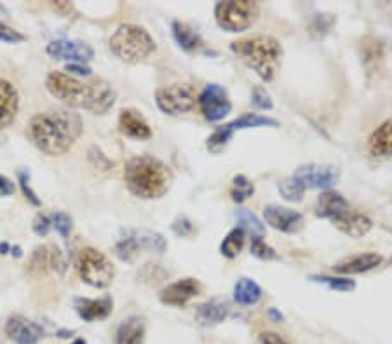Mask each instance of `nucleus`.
I'll list each match as a JSON object with an SVG mask.
<instances>
[{
  "instance_id": "1",
  "label": "nucleus",
  "mask_w": 392,
  "mask_h": 344,
  "mask_svg": "<svg viewBox=\"0 0 392 344\" xmlns=\"http://www.w3.org/2000/svg\"><path fill=\"white\" fill-rule=\"evenodd\" d=\"M82 120L77 114L66 110L46 111L32 118L28 134L38 150L47 155H63L82 134Z\"/></svg>"
},
{
  "instance_id": "2",
  "label": "nucleus",
  "mask_w": 392,
  "mask_h": 344,
  "mask_svg": "<svg viewBox=\"0 0 392 344\" xmlns=\"http://www.w3.org/2000/svg\"><path fill=\"white\" fill-rule=\"evenodd\" d=\"M126 185L133 195L140 198H160L171 186V170L159 159L149 155L134 157L126 163L124 170Z\"/></svg>"
},
{
  "instance_id": "3",
  "label": "nucleus",
  "mask_w": 392,
  "mask_h": 344,
  "mask_svg": "<svg viewBox=\"0 0 392 344\" xmlns=\"http://www.w3.org/2000/svg\"><path fill=\"white\" fill-rule=\"evenodd\" d=\"M234 54L244 61L249 68L258 73L265 82L272 80L281 68L282 46L279 40L269 35H255V37L241 38L230 46Z\"/></svg>"
},
{
  "instance_id": "4",
  "label": "nucleus",
  "mask_w": 392,
  "mask_h": 344,
  "mask_svg": "<svg viewBox=\"0 0 392 344\" xmlns=\"http://www.w3.org/2000/svg\"><path fill=\"white\" fill-rule=\"evenodd\" d=\"M110 49L121 61L140 63L156 51V42L145 28L138 25H121L110 37Z\"/></svg>"
},
{
  "instance_id": "5",
  "label": "nucleus",
  "mask_w": 392,
  "mask_h": 344,
  "mask_svg": "<svg viewBox=\"0 0 392 344\" xmlns=\"http://www.w3.org/2000/svg\"><path fill=\"white\" fill-rule=\"evenodd\" d=\"M77 269L80 278L96 289L108 287L115 276L114 265L108 261V257L93 247L80 250L77 257Z\"/></svg>"
},
{
  "instance_id": "6",
  "label": "nucleus",
  "mask_w": 392,
  "mask_h": 344,
  "mask_svg": "<svg viewBox=\"0 0 392 344\" xmlns=\"http://www.w3.org/2000/svg\"><path fill=\"white\" fill-rule=\"evenodd\" d=\"M258 14V5L247 0L220 2L215 8L217 23L227 31H244L252 27Z\"/></svg>"
},
{
  "instance_id": "7",
  "label": "nucleus",
  "mask_w": 392,
  "mask_h": 344,
  "mask_svg": "<svg viewBox=\"0 0 392 344\" xmlns=\"http://www.w3.org/2000/svg\"><path fill=\"white\" fill-rule=\"evenodd\" d=\"M46 88L56 99L73 108H84L89 101V83L79 82L73 77L61 72H53L47 75Z\"/></svg>"
},
{
  "instance_id": "8",
  "label": "nucleus",
  "mask_w": 392,
  "mask_h": 344,
  "mask_svg": "<svg viewBox=\"0 0 392 344\" xmlns=\"http://www.w3.org/2000/svg\"><path fill=\"white\" fill-rule=\"evenodd\" d=\"M156 101L164 114L183 115L194 108L195 89L188 83H171L157 91Z\"/></svg>"
},
{
  "instance_id": "9",
  "label": "nucleus",
  "mask_w": 392,
  "mask_h": 344,
  "mask_svg": "<svg viewBox=\"0 0 392 344\" xmlns=\"http://www.w3.org/2000/svg\"><path fill=\"white\" fill-rule=\"evenodd\" d=\"M300 189H330L340 179V170L335 166L307 163L300 166L291 176Z\"/></svg>"
},
{
  "instance_id": "10",
  "label": "nucleus",
  "mask_w": 392,
  "mask_h": 344,
  "mask_svg": "<svg viewBox=\"0 0 392 344\" xmlns=\"http://www.w3.org/2000/svg\"><path fill=\"white\" fill-rule=\"evenodd\" d=\"M199 105L204 114V117L210 122H218L230 114L232 103H230L229 94L218 83H210L208 88L199 96Z\"/></svg>"
},
{
  "instance_id": "11",
  "label": "nucleus",
  "mask_w": 392,
  "mask_h": 344,
  "mask_svg": "<svg viewBox=\"0 0 392 344\" xmlns=\"http://www.w3.org/2000/svg\"><path fill=\"white\" fill-rule=\"evenodd\" d=\"M263 216L274 230L282 231V233H298L305 224L300 212L281 207V205H267L263 209Z\"/></svg>"
},
{
  "instance_id": "12",
  "label": "nucleus",
  "mask_w": 392,
  "mask_h": 344,
  "mask_svg": "<svg viewBox=\"0 0 392 344\" xmlns=\"http://www.w3.org/2000/svg\"><path fill=\"white\" fill-rule=\"evenodd\" d=\"M5 334L16 344H37L42 339L44 330L23 315H12L5 323Z\"/></svg>"
},
{
  "instance_id": "13",
  "label": "nucleus",
  "mask_w": 392,
  "mask_h": 344,
  "mask_svg": "<svg viewBox=\"0 0 392 344\" xmlns=\"http://www.w3.org/2000/svg\"><path fill=\"white\" fill-rule=\"evenodd\" d=\"M47 54L54 59H70L75 63H86L95 57V51L80 40H53L47 46Z\"/></svg>"
},
{
  "instance_id": "14",
  "label": "nucleus",
  "mask_w": 392,
  "mask_h": 344,
  "mask_svg": "<svg viewBox=\"0 0 392 344\" xmlns=\"http://www.w3.org/2000/svg\"><path fill=\"white\" fill-rule=\"evenodd\" d=\"M199 292H201V284L195 278H182L160 291V301L168 306H183Z\"/></svg>"
},
{
  "instance_id": "15",
  "label": "nucleus",
  "mask_w": 392,
  "mask_h": 344,
  "mask_svg": "<svg viewBox=\"0 0 392 344\" xmlns=\"http://www.w3.org/2000/svg\"><path fill=\"white\" fill-rule=\"evenodd\" d=\"M115 98H117V94H115L110 83H107L105 80H95V82L89 83V101L86 110L98 115L107 114L114 106Z\"/></svg>"
},
{
  "instance_id": "16",
  "label": "nucleus",
  "mask_w": 392,
  "mask_h": 344,
  "mask_svg": "<svg viewBox=\"0 0 392 344\" xmlns=\"http://www.w3.org/2000/svg\"><path fill=\"white\" fill-rule=\"evenodd\" d=\"M332 221L342 233L349 235L352 239H361V237L368 235L371 226H373L368 216H365L361 212L350 211V209L347 212H343V214H340V216L333 217Z\"/></svg>"
},
{
  "instance_id": "17",
  "label": "nucleus",
  "mask_w": 392,
  "mask_h": 344,
  "mask_svg": "<svg viewBox=\"0 0 392 344\" xmlns=\"http://www.w3.org/2000/svg\"><path fill=\"white\" fill-rule=\"evenodd\" d=\"M112 310H114V301L108 295L101 299H75V311L86 321L105 320L112 313Z\"/></svg>"
},
{
  "instance_id": "18",
  "label": "nucleus",
  "mask_w": 392,
  "mask_h": 344,
  "mask_svg": "<svg viewBox=\"0 0 392 344\" xmlns=\"http://www.w3.org/2000/svg\"><path fill=\"white\" fill-rule=\"evenodd\" d=\"M18 91L11 82L0 79V131L8 129L18 115Z\"/></svg>"
},
{
  "instance_id": "19",
  "label": "nucleus",
  "mask_w": 392,
  "mask_h": 344,
  "mask_svg": "<svg viewBox=\"0 0 392 344\" xmlns=\"http://www.w3.org/2000/svg\"><path fill=\"white\" fill-rule=\"evenodd\" d=\"M119 129L122 134L133 137V140L145 141L152 137V129L147 120L136 110H122L119 117Z\"/></svg>"
},
{
  "instance_id": "20",
  "label": "nucleus",
  "mask_w": 392,
  "mask_h": 344,
  "mask_svg": "<svg viewBox=\"0 0 392 344\" xmlns=\"http://www.w3.org/2000/svg\"><path fill=\"white\" fill-rule=\"evenodd\" d=\"M230 313V306L229 303L221 297H215L206 301L204 304L197 308L195 311V318L201 326H217V323H221L225 318L229 317Z\"/></svg>"
},
{
  "instance_id": "21",
  "label": "nucleus",
  "mask_w": 392,
  "mask_h": 344,
  "mask_svg": "<svg viewBox=\"0 0 392 344\" xmlns=\"http://www.w3.org/2000/svg\"><path fill=\"white\" fill-rule=\"evenodd\" d=\"M382 263L380 254L375 252H365L358 254V256L347 257L343 261H340L339 265L333 266L336 273H342V275H354V273H365L369 269L377 268Z\"/></svg>"
},
{
  "instance_id": "22",
  "label": "nucleus",
  "mask_w": 392,
  "mask_h": 344,
  "mask_svg": "<svg viewBox=\"0 0 392 344\" xmlns=\"http://www.w3.org/2000/svg\"><path fill=\"white\" fill-rule=\"evenodd\" d=\"M349 211V202L340 195V193L332 191V189H326L324 193H321L319 198H317L316 204V214L319 217H333L340 216L343 212Z\"/></svg>"
},
{
  "instance_id": "23",
  "label": "nucleus",
  "mask_w": 392,
  "mask_h": 344,
  "mask_svg": "<svg viewBox=\"0 0 392 344\" xmlns=\"http://www.w3.org/2000/svg\"><path fill=\"white\" fill-rule=\"evenodd\" d=\"M145 341V321L140 317H130L117 330V344H143Z\"/></svg>"
},
{
  "instance_id": "24",
  "label": "nucleus",
  "mask_w": 392,
  "mask_h": 344,
  "mask_svg": "<svg viewBox=\"0 0 392 344\" xmlns=\"http://www.w3.org/2000/svg\"><path fill=\"white\" fill-rule=\"evenodd\" d=\"M369 152L375 157L392 155V118L375 129L369 137Z\"/></svg>"
},
{
  "instance_id": "25",
  "label": "nucleus",
  "mask_w": 392,
  "mask_h": 344,
  "mask_svg": "<svg viewBox=\"0 0 392 344\" xmlns=\"http://www.w3.org/2000/svg\"><path fill=\"white\" fill-rule=\"evenodd\" d=\"M278 120L271 117H265V115H256V114H246L243 117L236 118L230 124L223 125V131L232 137V134L236 131H243V129H256V127H278Z\"/></svg>"
},
{
  "instance_id": "26",
  "label": "nucleus",
  "mask_w": 392,
  "mask_h": 344,
  "mask_svg": "<svg viewBox=\"0 0 392 344\" xmlns=\"http://www.w3.org/2000/svg\"><path fill=\"white\" fill-rule=\"evenodd\" d=\"M262 297V287L252 278H241L234 287V299L237 304L243 306H252L256 304Z\"/></svg>"
},
{
  "instance_id": "27",
  "label": "nucleus",
  "mask_w": 392,
  "mask_h": 344,
  "mask_svg": "<svg viewBox=\"0 0 392 344\" xmlns=\"http://www.w3.org/2000/svg\"><path fill=\"white\" fill-rule=\"evenodd\" d=\"M236 220L237 223H239L241 230L252 235L253 240L263 239V235H265V226H263L262 221H260L252 211H247V209H237Z\"/></svg>"
},
{
  "instance_id": "28",
  "label": "nucleus",
  "mask_w": 392,
  "mask_h": 344,
  "mask_svg": "<svg viewBox=\"0 0 392 344\" xmlns=\"http://www.w3.org/2000/svg\"><path fill=\"white\" fill-rule=\"evenodd\" d=\"M173 35H175L180 47L185 51H195L202 44L197 31L188 27V25L182 23V21H175V23H173Z\"/></svg>"
},
{
  "instance_id": "29",
  "label": "nucleus",
  "mask_w": 392,
  "mask_h": 344,
  "mask_svg": "<svg viewBox=\"0 0 392 344\" xmlns=\"http://www.w3.org/2000/svg\"><path fill=\"white\" fill-rule=\"evenodd\" d=\"M243 247H244V231L241 230V228H234V230L223 239V242H221L220 246V250L225 257H230V259H232V257L239 256Z\"/></svg>"
},
{
  "instance_id": "30",
  "label": "nucleus",
  "mask_w": 392,
  "mask_h": 344,
  "mask_svg": "<svg viewBox=\"0 0 392 344\" xmlns=\"http://www.w3.org/2000/svg\"><path fill=\"white\" fill-rule=\"evenodd\" d=\"M134 235L141 249L154 250L157 254H162L166 250V240L162 239V235L154 233V231H134Z\"/></svg>"
},
{
  "instance_id": "31",
  "label": "nucleus",
  "mask_w": 392,
  "mask_h": 344,
  "mask_svg": "<svg viewBox=\"0 0 392 344\" xmlns=\"http://www.w3.org/2000/svg\"><path fill=\"white\" fill-rule=\"evenodd\" d=\"M47 268H49V247H37L32 254L28 272L34 276H42L46 275Z\"/></svg>"
},
{
  "instance_id": "32",
  "label": "nucleus",
  "mask_w": 392,
  "mask_h": 344,
  "mask_svg": "<svg viewBox=\"0 0 392 344\" xmlns=\"http://www.w3.org/2000/svg\"><path fill=\"white\" fill-rule=\"evenodd\" d=\"M253 193H255V186H253V183L246 176L239 174L232 179V191H230V195H232L234 202L241 204V202L252 197Z\"/></svg>"
},
{
  "instance_id": "33",
  "label": "nucleus",
  "mask_w": 392,
  "mask_h": 344,
  "mask_svg": "<svg viewBox=\"0 0 392 344\" xmlns=\"http://www.w3.org/2000/svg\"><path fill=\"white\" fill-rule=\"evenodd\" d=\"M115 250H117V256L121 257L122 261H133L134 257L138 256V252L141 250L140 243H138L136 240V235L130 233L126 237V239H122L121 242L115 246Z\"/></svg>"
},
{
  "instance_id": "34",
  "label": "nucleus",
  "mask_w": 392,
  "mask_h": 344,
  "mask_svg": "<svg viewBox=\"0 0 392 344\" xmlns=\"http://www.w3.org/2000/svg\"><path fill=\"white\" fill-rule=\"evenodd\" d=\"M314 282H319V284H326L332 291H340V292H350L356 289V282L349 280V278H333V276H313Z\"/></svg>"
},
{
  "instance_id": "35",
  "label": "nucleus",
  "mask_w": 392,
  "mask_h": 344,
  "mask_svg": "<svg viewBox=\"0 0 392 344\" xmlns=\"http://www.w3.org/2000/svg\"><path fill=\"white\" fill-rule=\"evenodd\" d=\"M279 191H281V195L288 202H302V197H304V189L298 188L297 183L291 178L282 179L279 183Z\"/></svg>"
},
{
  "instance_id": "36",
  "label": "nucleus",
  "mask_w": 392,
  "mask_h": 344,
  "mask_svg": "<svg viewBox=\"0 0 392 344\" xmlns=\"http://www.w3.org/2000/svg\"><path fill=\"white\" fill-rule=\"evenodd\" d=\"M252 103L256 108H260V110H272V106H274L271 94H269V92L265 91V88H262V85H255V88H253Z\"/></svg>"
},
{
  "instance_id": "37",
  "label": "nucleus",
  "mask_w": 392,
  "mask_h": 344,
  "mask_svg": "<svg viewBox=\"0 0 392 344\" xmlns=\"http://www.w3.org/2000/svg\"><path fill=\"white\" fill-rule=\"evenodd\" d=\"M51 223H53V226L56 228L58 233H60L63 239H69L70 231H72V220H70L69 214H65V212H56V214H53V217H51Z\"/></svg>"
},
{
  "instance_id": "38",
  "label": "nucleus",
  "mask_w": 392,
  "mask_h": 344,
  "mask_svg": "<svg viewBox=\"0 0 392 344\" xmlns=\"http://www.w3.org/2000/svg\"><path fill=\"white\" fill-rule=\"evenodd\" d=\"M252 254L253 256L260 257V259H265V261H269V259H275V257H278L275 250L272 249V247L267 246L262 239L252 240Z\"/></svg>"
},
{
  "instance_id": "39",
  "label": "nucleus",
  "mask_w": 392,
  "mask_h": 344,
  "mask_svg": "<svg viewBox=\"0 0 392 344\" xmlns=\"http://www.w3.org/2000/svg\"><path fill=\"white\" fill-rule=\"evenodd\" d=\"M25 35L19 34V31L12 30L8 25L0 23V42H8V44H18V42H23Z\"/></svg>"
},
{
  "instance_id": "40",
  "label": "nucleus",
  "mask_w": 392,
  "mask_h": 344,
  "mask_svg": "<svg viewBox=\"0 0 392 344\" xmlns=\"http://www.w3.org/2000/svg\"><path fill=\"white\" fill-rule=\"evenodd\" d=\"M49 266L53 269H56L60 275H63L65 273V269H66V263H65V259H63V256H61V252L60 250L56 249V247H49Z\"/></svg>"
},
{
  "instance_id": "41",
  "label": "nucleus",
  "mask_w": 392,
  "mask_h": 344,
  "mask_svg": "<svg viewBox=\"0 0 392 344\" xmlns=\"http://www.w3.org/2000/svg\"><path fill=\"white\" fill-rule=\"evenodd\" d=\"M173 231L180 237H191L194 233V224L187 220V217H178V220L173 223Z\"/></svg>"
},
{
  "instance_id": "42",
  "label": "nucleus",
  "mask_w": 392,
  "mask_h": 344,
  "mask_svg": "<svg viewBox=\"0 0 392 344\" xmlns=\"http://www.w3.org/2000/svg\"><path fill=\"white\" fill-rule=\"evenodd\" d=\"M51 220L44 214H38L37 217L34 220V231L38 235V237H46L51 230Z\"/></svg>"
},
{
  "instance_id": "43",
  "label": "nucleus",
  "mask_w": 392,
  "mask_h": 344,
  "mask_svg": "<svg viewBox=\"0 0 392 344\" xmlns=\"http://www.w3.org/2000/svg\"><path fill=\"white\" fill-rule=\"evenodd\" d=\"M19 185H21V188H23L25 197H27L28 200L32 202V204L34 205L40 204V200L37 198V195H35V193L30 189V186H28V174L27 172H19Z\"/></svg>"
},
{
  "instance_id": "44",
  "label": "nucleus",
  "mask_w": 392,
  "mask_h": 344,
  "mask_svg": "<svg viewBox=\"0 0 392 344\" xmlns=\"http://www.w3.org/2000/svg\"><path fill=\"white\" fill-rule=\"evenodd\" d=\"M12 193H14V183L4 176H0V197H9Z\"/></svg>"
},
{
  "instance_id": "45",
  "label": "nucleus",
  "mask_w": 392,
  "mask_h": 344,
  "mask_svg": "<svg viewBox=\"0 0 392 344\" xmlns=\"http://www.w3.org/2000/svg\"><path fill=\"white\" fill-rule=\"evenodd\" d=\"M260 343L262 344H288L281 336L274 332H265L260 336Z\"/></svg>"
},
{
  "instance_id": "46",
  "label": "nucleus",
  "mask_w": 392,
  "mask_h": 344,
  "mask_svg": "<svg viewBox=\"0 0 392 344\" xmlns=\"http://www.w3.org/2000/svg\"><path fill=\"white\" fill-rule=\"evenodd\" d=\"M66 72L70 73H75V75H91V68L88 66H82L80 63H72V64H66Z\"/></svg>"
},
{
  "instance_id": "47",
  "label": "nucleus",
  "mask_w": 392,
  "mask_h": 344,
  "mask_svg": "<svg viewBox=\"0 0 392 344\" xmlns=\"http://www.w3.org/2000/svg\"><path fill=\"white\" fill-rule=\"evenodd\" d=\"M269 315H271L272 318H275V320H278V321H279V320H282V315H281V313H278V311H275V310H271V311H269Z\"/></svg>"
},
{
  "instance_id": "48",
  "label": "nucleus",
  "mask_w": 392,
  "mask_h": 344,
  "mask_svg": "<svg viewBox=\"0 0 392 344\" xmlns=\"http://www.w3.org/2000/svg\"><path fill=\"white\" fill-rule=\"evenodd\" d=\"M9 249H11L9 243H0V254H8Z\"/></svg>"
},
{
  "instance_id": "49",
  "label": "nucleus",
  "mask_w": 392,
  "mask_h": 344,
  "mask_svg": "<svg viewBox=\"0 0 392 344\" xmlns=\"http://www.w3.org/2000/svg\"><path fill=\"white\" fill-rule=\"evenodd\" d=\"M72 344H86L84 339H75Z\"/></svg>"
}]
</instances>
